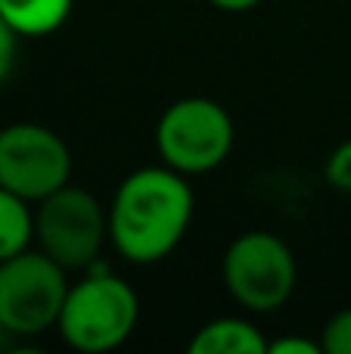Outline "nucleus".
Here are the masks:
<instances>
[{
    "label": "nucleus",
    "instance_id": "1",
    "mask_svg": "<svg viewBox=\"0 0 351 354\" xmlns=\"http://www.w3.org/2000/svg\"><path fill=\"white\" fill-rule=\"evenodd\" d=\"M196 214V196L187 174L168 165L137 168L118 183L109 202V243L131 264L168 258Z\"/></svg>",
    "mask_w": 351,
    "mask_h": 354
},
{
    "label": "nucleus",
    "instance_id": "2",
    "mask_svg": "<svg viewBox=\"0 0 351 354\" xmlns=\"http://www.w3.org/2000/svg\"><path fill=\"white\" fill-rule=\"evenodd\" d=\"M137 320H140V299L134 286L112 270L93 264L81 280L68 286L56 330L68 348L106 354L128 342Z\"/></svg>",
    "mask_w": 351,
    "mask_h": 354
},
{
    "label": "nucleus",
    "instance_id": "3",
    "mask_svg": "<svg viewBox=\"0 0 351 354\" xmlns=\"http://www.w3.org/2000/svg\"><path fill=\"white\" fill-rule=\"evenodd\" d=\"M234 118L218 100H174L155 124V149L162 165L196 177L224 165L234 149Z\"/></svg>",
    "mask_w": 351,
    "mask_h": 354
},
{
    "label": "nucleus",
    "instance_id": "4",
    "mask_svg": "<svg viewBox=\"0 0 351 354\" xmlns=\"http://www.w3.org/2000/svg\"><path fill=\"white\" fill-rule=\"evenodd\" d=\"M68 286V270L44 249L0 261V330L25 339L56 330Z\"/></svg>",
    "mask_w": 351,
    "mask_h": 354
},
{
    "label": "nucleus",
    "instance_id": "5",
    "mask_svg": "<svg viewBox=\"0 0 351 354\" xmlns=\"http://www.w3.org/2000/svg\"><path fill=\"white\" fill-rule=\"evenodd\" d=\"M35 239L66 270H91L109 243V208L91 189L66 183L35 205Z\"/></svg>",
    "mask_w": 351,
    "mask_h": 354
},
{
    "label": "nucleus",
    "instance_id": "6",
    "mask_svg": "<svg viewBox=\"0 0 351 354\" xmlns=\"http://www.w3.org/2000/svg\"><path fill=\"white\" fill-rule=\"evenodd\" d=\"M230 299L249 314H271L290 301L298 280L292 249L271 230H246L227 245L221 261Z\"/></svg>",
    "mask_w": 351,
    "mask_h": 354
},
{
    "label": "nucleus",
    "instance_id": "7",
    "mask_svg": "<svg viewBox=\"0 0 351 354\" xmlns=\"http://www.w3.org/2000/svg\"><path fill=\"white\" fill-rule=\"evenodd\" d=\"M72 183V153L53 128L12 122L0 128V187L37 205Z\"/></svg>",
    "mask_w": 351,
    "mask_h": 354
},
{
    "label": "nucleus",
    "instance_id": "8",
    "mask_svg": "<svg viewBox=\"0 0 351 354\" xmlns=\"http://www.w3.org/2000/svg\"><path fill=\"white\" fill-rule=\"evenodd\" d=\"M271 339L246 317H215L193 333L190 354H267Z\"/></svg>",
    "mask_w": 351,
    "mask_h": 354
},
{
    "label": "nucleus",
    "instance_id": "9",
    "mask_svg": "<svg viewBox=\"0 0 351 354\" xmlns=\"http://www.w3.org/2000/svg\"><path fill=\"white\" fill-rule=\"evenodd\" d=\"M75 0H0V16L19 37H47L72 16Z\"/></svg>",
    "mask_w": 351,
    "mask_h": 354
},
{
    "label": "nucleus",
    "instance_id": "10",
    "mask_svg": "<svg viewBox=\"0 0 351 354\" xmlns=\"http://www.w3.org/2000/svg\"><path fill=\"white\" fill-rule=\"evenodd\" d=\"M35 243V208L28 199L0 187V261L31 249Z\"/></svg>",
    "mask_w": 351,
    "mask_h": 354
},
{
    "label": "nucleus",
    "instance_id": "11",
    "mask_svg": "<svg viewBox=\"0 0 351 354\" xmlns=\"http://www.w3.org/2000/svg\"><path fill=\"white\" fill-rule=\"evenodd\" d=\"M321 345L327 354H351V308H342L327 320Z\"/></svg>",
    "mask_w": 351,
    "mask_h": 354
},
{
    "label": "nucleus",
    "instance_id": "12",
    "mask_svg": "<svg viewBox=\"0 0 351 354\" xmlns=\"http://www.w3.org/2000/svg\"><path fill=\"white\" fill-rule=\"evenodd\" d=\"M323 177L333 189L339 193H351V140H342L339 147L330 153L327 165H323Z\"/></svg>",
    "mask_w": 351,
    "mask_h": 354
},
{
    "label": "nucleus",
    "instance_id": "13",
    "mask_svg": "<svg viewBox=\"0 0 351 354\" xmlns=\"http://www.w3.org/2000/svg\"><path fill=\"white\" fill-rule=\"evenodd\" d=\"M16 53H19V35L3 16H0V84L10 78L12 66H16Z\"/></svg>",
    "mask_w": 351,
    "mask_h": 354
},
{
    "label": "nucleus",
    "instance_id": "14",
    "mask_svg": "<svg viewBox=\"0 0 351 354\" xmlns=\"http://www.w3.org/2000/svg\"><path fill=\"white\" fill-rule=\"evenodd\" d=\"M267 351H271V354H323V345L314 342V339L283 336V339H271Z\"/></svg>",
    "mask_w": 351,
    "mask_h": 354
},
{
    "label": "nucleus",
    "instance_id": "15",
    "mask_svg": "<svg viewBox=\"0 0 351 354\" xmlns=\"http://www.w3.org/2000/svg\"><path fill=\"white\" fill-rule=\"evenodd\" d=\"M209 3L221 12H249V10H255L261 0H209Z\"/></svg>",
    "mask_w": 351,
    "mask_h": 354
}]
</instances>
